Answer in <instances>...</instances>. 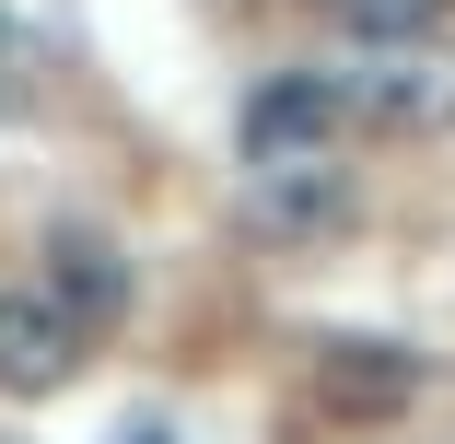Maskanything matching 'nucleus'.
Segmentation results:
<instances>
[{"label":"nucleus","instance_id":"6e6552de","mask_svg":"<svg viewBox=\"0 0 455 444\" xmlns=\"http://www.w3.org/2000/svg\"><path fill=\"white\" fill-rule=\"evenodd\" d=\"M0 106H36V59H24V24L0 12Z\"/></svg>","mask_w":455,"mask_h":444},{"label":"nucleus","instance_id":"9d476101","mask_svg":"<svg viewBox=\"0 0 455 444\" xmlns=\"http://www.w3.org/2000/svg\"><path fill=\"white\" fill-rule=\"evenodd\" d=\"M0 444H24V432H0Z\"/></svg>","mask_w":455,"mask_h":444},{"label":"nucleus","instance_id":"1a4fd4ad","mask_svg":"<svg viewBox=\"0 0 455 444\" xmlns=\"http://www.w3.org/2000/svg\"><path fill=\"white\" fill-rule=\"evenodd\" d=\"M117 444H164V432H117Z\"/></svg>","mask_w":455,"mask_h":444},{"label":"nucleus","instance_id":"423d86ee","mask_svg":"<svg viewBox=\"0 0 455 444\" xmlns=\"http://www.w3.org/2000/svg\"><path fill=\"white\" fill-rule=\"evenodd\" d=\"M409 386H420V363L386 351V339H339L327 351V398L339 409H409Z\"/></svg>","mask_w":455,"mask_h":444},{"label":"nucleus","instance_id":"7ed1b4c3","mask_svg":"<svg viewBox=\"0 0 455 444\" xmlns=\"http://www.w3.org/2000/svg\"><path fill=\"white\" fill-rule=\"evenodd\" d=\"M339 94H350V117H374V129H397V141H432V129H455V59H443V47H397L386 70L339 82Z\"/></svg>","mask_w":455,"mask_h":444},{"label":"nucleus","instance_id":"0eeeda50","mask_svg":"<svg viewBox=\"0 0 455 444\" xmlns=\"http://www.w3.org/2000/svg\"><path fill=\"white\" fill-rule=\"evenodd\" d=\"M327 12H339L362 47H420V36L443 24V0H327Z\"/></svg>","mask_w":455,"mask_h":444},{"label":"nucleus","instance_id":"39448f33","mask_svg":"<svg viewBox=\"0 0 455 444\" xmlns=\"http://www.w3.org/2000/svg\"><path fill=\"white\" fill-rule=\"evenodd\" d=\"M47 257H59V293H47V304H59L82 339H94V327L129 304V257H117V234H82V222H59V234H47Z\"/></svg>","mask_w":455,"mask_h":444},{"label":"nucleus","instance_id":"f03ea898","mask_svg":"<svg viewBox=\"0 0 455 444\" xmlns=\"http://www.w3.org/2000/svg\"><path fill=\"white\" fill-rule=\"evenodd\" d=\"M350 222V175L339 164H257L245 175V234L268 246H327Z\"/></svg>","mask_w":455,"mask_h":444},{"label":"nucleus","instance_id":"20e7f679","mask_svg":"<svg viewBox=\"0 0 455 444\" xmlns=\"http://www.w3.org/2000/svg\"><path fill=\"white\" fill-rule=\"evenodd\" d=\"M82 375V327L47 293H0V398H59Z\"/></svg>","mask_w":455,"mask_h":444},{"label":"nucleus","instance_id":"f257e3e1","mask_svg":"<svg viewBox=\"0 0 455 444\" xmlns=\"http://www.w3.org/2000/svg\"><path fill=\"white\" fill-rule=\"evenodd\" d=\"M245 164H327V141L350 129V94L327 70H281V82H257L245 94Z\"/></svg>","mask_w":455,"mask_h":444}]
</instances>
